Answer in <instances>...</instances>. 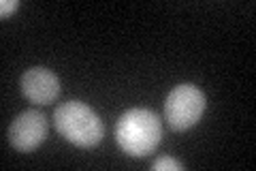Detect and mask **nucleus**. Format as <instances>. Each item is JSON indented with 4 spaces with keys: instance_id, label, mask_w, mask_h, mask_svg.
I'll use <instances>...</instances> for the list:
<instances>
[{
    "instance_id": "nucleus-4",
    "label": "nucleus",
    "mask_w": 256,
    "mask_h": 171,
    "mask_svg": "<svg viewBox=\"0 0 256 171\" xmlns=\"http://www.w3.org/2000/svg\"><path fill=\"white\" fill-rule=\"evenodd\" d=\"M47 118L38 109H28L22 111L18 118L11 122L9 126V143L20 152H34L38 145L47 139Z\"/></svg>"
},
{
    "instance_id": "nucleus-5",
    "label": "nucleus",
    "mask_w": 256,
    "mask_h": 171,
    "mask_svg": "<svg viewBox=\"0 0 256 171\" xmlns=\"http://www.w3.org/2000/svg\"><path fill=\"white\" fill-rule=\"evenodd\" d=\"M20 86H22V94L34 105L54 103L62 92L60 77L45 67L26 69V73L20 79Z\"/></svg>"
},
{
    "instance_id": "nucleus-1",
    "label": "nucleus",
    "mask_w": 256,
    "mask_h": 171,
    "mask_svg": "<svg viewBox=\"0 0 256 171\" xmlns=\"http://www.w3.org/2000/svg\"><path fill=\"white\" fill-rule=\"evenodd\" d=\"M116 141L126 154L134 158L148 156L162 139V124L154 111L134 107L124 111L116 122Z\"/></svg>"
},
{
    "instance_id": "nucleus-2",
    "label": "nucleus",
    "mask_w": 256,
    "mask_h": 171,
    "mask_svg": "<svg viewBox=\"0 0 256 171\" xmlns=\"http://www.w3.org/2000/svg\"><path fill=\"white\" fill-rule=\"evenodd\" d=\"M54 124L64 139L79 148H94L105 137L100 116L82 101L60 103L54 111Z\"/></svg>"
},
{
    "instance_id": "nucleus-7",
    "label": "nucleus",
    "mask_w": 256,
    "mask_h": 171,
    "mask_svg": "<svg viewBox=\"0 0 256 171\" xmlns=\"http://www.w3.org/2000/svg\"><path fill=\"white\" fill-rule=\"evenodd\" d=\"M20 9V0H2L0 3V18L6 20V18H11V13H15Z\"/></svg>"
},
{
    "instance_id": "nucleus-3",
    "label": "nucleus",
    "mask_w": 256,
    "mask_h": 171,
    "mask_svg": "<svg viewBox=\"0 0 256 171\" xmlns=\"http://www.w3.org/2000/svg\"><path fill=\"white\" fill-rule=\"evenodd\" d=\"M205 111V94L194 84H180L166 94L164 120L173 131H188Z\"/></svg>"
},
{
    "instance_id": "nucleus-6",
    "label": "nucleus",
    "mask_w": 256,
    "mask_h": 171,
    "mask_svg": "<svg viewBox=\"0 0 256 171\" xmlns=\"http://www.w3.org/2000/svg\"><path fill=\"white\" fill-rule=\"evenodd\" d=\"M150 169L152 171H184V162H180L178 158H171V156H162V158H156L152 162Z\"/></svg>"
}]
</instances>
